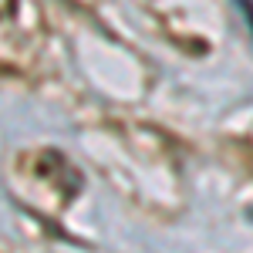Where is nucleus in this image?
<instances>
[{
	"instance_id": "f257e3e1",
	"label": "nucleus",
	"mask_w": 253,
	"mask_h": 253,
	"mask_svg": "<svg viewBox=\"0 0 253 253\" xmlns=\"http://www.w3.org/2000/svg\"><path fill=\"white\" fill-rule=\"evenodd\" d=\"M236 7L243 10V20H247V27H250V34H253V3L250 0H236Z\"/></svg>"
}]
</instances>
